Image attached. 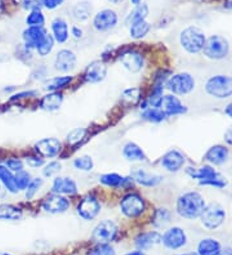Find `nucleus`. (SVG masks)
<instances>
[{
	"label": "nucleus",
	"instance_id": "nucleus-60",
	"mask_svg": "<svg viewBox=\"0 0 232 255\" xmlns=\"http://www.w3.org/2000/svg\"><path fill=\"white\" fill-rule=\"evenodd\" d=\"M177 255H199L196 252H189V253H181V254H177Z\"/></svg>",
	"mask_w": 232,
	"mask_h": 255
},
{
	"label": "nucleus",
	"instance_id": "nucleus-64",
	"mask_svg": "<svg viewBox=\"0 0 232 255\" xmlns=\"http://www.w3.org/2000/svg\"><path fill=\"white\" fill-rule=\"evenodd\" d=\"M0 184H1V182H0ZM0 191H1V190H0Z\"/></svg>",
	"mask_w": 232,
	"mask_h": 255
},
{
	"label": "nucleus",
	"instance_id": "nucleus-23",
	"mask_svg": "<svg viewBox=\"0 0 232 255\" xmlns=\"http://www.w3.org/2000/svg\"><path fill=\"white\" fill-rule=\"evenodd\" d=\"M130 177L133 178L134 182H137L138 184L143 187H156L161 181H163V177L158 174H151L149 171H146L142 168H136L132 171V175Z\"/></svg>",
	"mask_w": 232,
	"mask_h": 255
},
{
	"label": "nucleus",
	"instance_id": "nucleus-46",
	"mask_svg": "<svg viewBox=\"0 0 232 255\" xmlns=\"http://www.w3.org/2000/svg\"><path fill=\"white\" fill-rule=\"evenodd\" d=\"M4 165L12 173H18V171L25 170V161H22L21 159H17V157H10V159L6 160Z\"/></svg>",
	"mask_w": 232,
	"mask_h": 255
},
{
	"label": "nucleus",
	"instance_id": "nucleus-36",
	"mask_svg": "<svg viewBox=\"0 0 232 255\" xmlns=\"http://www.w3.org/2000/svg\"><path fill=\"white\" fill-rule=\"evenodd\" d=\"M54 44H56V41L53 39L52 34H46L45 37L40 41V44L37 45L35 50H36L37 54L40 57H46L52 53L53 48H54Z\"/></svg>",
	"mask_w": 232,
	"mask_h": 255
},
{
	"label": "nucleus",
	"instance_id": "nucleus-2",
	"mask_svg": "<svg viewBox=\"0 0 232 255\" xmlns=\"http://www.w3.org/2000/svg\"><path fill=\"white\" fill-rule=\"evenodd\" d=\"M205 37L204 31L201 28L195 27V26H190L186 27L180 36V43L182 45L183 49L190 54L200 53L203 48H204Z\"/></svg>",
	"mask_w": 232,
	"mask_h": 255
},
{
	"label": "nucleus",
	"instance_id": "nucleus-41",
	"mask_svg": "<svg viewBox=\"0 0 232 255\" xmlns=\"http://www.w3.org/2000/svg\"><path fill=\"white\" fill-rule=\"evenodd\" d=\"M87 255H116V252L110 244H97L89 249Z\"/></svg>",
	"mask_w": 232,
	"mask_h": 255
},
{
	"label": "nucleus",
	"instance_id": "nucleus-8",
	"mask_svg": "<svg viewBox=\"0 0 232 255\" xmlns=\"http://www.w3.org/2000/svg\"><path fill=\"white\" fill-rule=\"evenodd\" d=\"M226 219V212L220 204H209L200 215L201 224L208 230H217Z\"/></svg>",
	"mask_w": 232,
	"mask_h": 255
},
{
	"label": "nucleus",
	"instance_id": "nucleus-34",
	"mask_svg": "<svg viewBox=\"0 0 232 255\" xmlns=\"http://www.w3.org/2000/svg\"><path fill=\"white\" fill-rule=\"evenodd\" d=\"M90 13H92V6L88 3L83 1V3H77L76 5L72 8V17L76 19L77 22H84L89 19Z\"/></svg>",
	"mask_w": 232,
	"mask_h": 255
},
{
	"label": "nucleus",
	"instance_id": "nucleus-52",
	"mask_svg": "<svg viewBox=\"0 0 232 255\" xmlns=\"http://www.w3.org/2000/svg\"><path fill=\"white\" fill-rule=\"evenodd\" d=\"M71 35L74 39H76V40H80L81 37H83L84 35V31L83 28H80L79 26H72L71 27Z\"/></svg>",
	"mask_w": 232,
	"mask_h": 255
},
{
	"label": "nucleus",
	"instance_id": "nucleus-35",
	"mask_svg": "<svg viewBox=\"0 0 232 255\" xmlns=\"http://www.w3.org/2000/svg\"><path fill=\"white\" fill-rule=\"evenodd\" d=\"M141 118L146 122L150 123H161L163 120H165L167 115L165 112L161 109H155V107H147V109L143 110Z\"/></svg>",
	"mask_w": 232,
	"mask_h": 255
},
{
	"label": "nucleus",
	"instance_id": "nucleus-17",
	"mask_svg": "<svg viewBox=\"0 0 232 255\" xmlns=\"http://www.w3.org/2000/svg\"><path fill=\"white\" fill-rule=\"evenodd\" d=\"M106 76H107V66L99 59L90 62L85 69V72H84V79L90 84L101 83V81L105 80Z\"/></svg>",
	"mask_w": 232,
	"mask_h": 255
},
{
	"label": "nucleus",
	"instance_id": "nucleus-13",
	"mask_svg": "<svg viewBox=\"0 0 232 255\" xmlns=\"http://www.w3.org/2000/svg\"><path fill=\"white\" fill-rule=\"evenodd\" d=\"M119 22L118 13L112 9H102L93 18V27L98 32L110 31L116 27Z\"/></svg>",
	"mask_w": 232,
	"mask_h": 255
},
{
	"label": "nucleus",
	"instance_id": "nucleus-10",
	"mask_svg": "<svg viewBox=\"0 0 232 255\" xmlns=\"http://www.w3.org/2000/svg\"><path fill=\"white\" fill-rule=\"evenodd\" d=\"M101 209H102V206H101V202L98 201V199L94 195H87L77 204L76 213L81 219L89 222L98 217Z\"/></svg>",
	"mask_w": 232,
	"mask_h": 255
},
{
	"label": "nucleus",
	"instance_id": "nucleus-4",
	"mask_svg": "<svg viewBox=\"0 0 232 255\" xmlns=\"http://www.w3.org/2000/svg\"><path fill=\"white\" fill-rule=\"evenodd\" d=\"M119 206H120V212L127 218L133 219L138 218V217H141L145 213L146 201L138 193L130 192L121 197Z\"/></svg>",
	"mask_w": 232,
	"mask_h": 255
},
{
	"label": "nucleus",
	"instance_id": "nucleus-24",
	"mask_svg": "<svg viewBox=\"0 0 232 255\" xmlns=\"http://www.w3.org/2000/svg\"><path fill=\"white\" fill-rule=\"evenodd\" d=\"M52 36L58 44H65L70 37V28L65 18L57 17L52 21Z\"/></svg>",
	"mask_w": 232,
	"mask_h": 255
},
{
	"label": "nucleus",
	"instance_id": "nucleus-54",
	"mask_svg": "<svg viewBox=\"0 0 232 255\" xmlns=\"http://www.w3.org/2000/svg\"><path fill=\"white\" fill-rule=\"evenodd\" d=\"M225 114H226L229 118L232 119V102H230L226 106V109H225Z\"/></svg>",
	"mask_w": 232,
	"mask_h": 255
},
{
	"label": "nucleus",
	"instance_id": "nucleus-42",
	"mask_svg": "<svg viewBox=\"0 0 232 255\" xmlns=\"http://www.w3.org/2000/svg\"><path fill=\"white\" fill-rule=\"evenodd\" d=\"M85 135H87V129H85V128H75V129H72V130L67 134L66 140H67L68 144L75 146V144L79 143L80 140H83Z\"/></svg>",
	"mask_w": 232,
	"mask_h": 255
},
{
	"label": "nucleus",
	"instance_id": "nucleus-30",
	"mask_svg": "<svg viewBox=\"0 0 232 255\" xmlns=\"http://www.w3.org/2000/svg\"><path fill=\"white\" fill-rule=\"evenodd\" d=\"M74 80L71 75H62V76H54L52 79L44 81V89L46 92H59L61 89L70 85Z\"/></svg>",
	"mask_w": 232,
	"mask_h": 255
},
{
	"label": "nucleus",
	"instance_id": "nucleus-55",
	"mask_svg": "<svg viewBox=\"0 0 232 255\" xmlns=\"http://www.w3.org/2000/svg\"><path fill=\"white\" fill-rule=\"evenodd\" d=\"M220 255H232V248H230V246H226L225 249H221Z\"/></svg>",
	"mask_w": 232,
	"mask_h": 255
},
{
	"label": "nucleus",
	"instance_id": "nucleus-18",
	"mask_svg": "<svg viewBox=\"0 0 232 255\" xmlns=\"http://www.w3.org/2000/svg\"><path fill=\"white\" fill-rule=\"evenodd\" d=\"M185 162V156H183L180 151H177V149H170V151H168L167 153L163 155V157H161L160 160L161 166H163L165 170L170 171V173H177V171H180L181 169L183 168Z\"/></svg>",
	"mask_w": 232,
	"mask_h": 255
},
{
	"label": "nucleus",
	"instance_id": "nucleus-25",
	"mask_svg": "<svg viewBox=\"0 0 232 255\" xmlns=\"http://www.w3.org/2000/svg\"><path fill=\"white\" fill-rule=\"evenodd\" d=\"M161 244V234L158 231H150V232H143L139 234L134 240V245L138 250H147L152 246H156Z\"/></svg>",
	"mask_w": 232,
	"mask_h": 255
},
{
	"label": "nucleus",
	"instance_id": "nucleus-57",
	"mask_svg": "<svg viewBox=\"0 0 232 255\" xmlns=\"http://www.w3.org/2000/svg\"><path fill=\"white\" fill-rule=\"evenodd\" d=\"M108 1L114 4V5H120V4L124 3V0H108Z\"/></svg>",
	"mask_w": 232,
	"mask_h": 255
},
{
	"label": "nucleus",
	"instance_id": "nucleus-38",
	"mask_svg": "<svg viewBox=\"0 0 232 255\" xmlns=\"http://www.w3.org/2000/svg\"><path fill=\"white\" fill-rule=\"evenodd\" d=\"M149 16V6L146 4H139L130 12L129 17H128V25H132L137 21H142V19L147 18Z\"/></svg>",
	"mask_w": 232,
	"mask_h": 255
},
{
	"label": "nucleus",
	"instance_id": "nucleus-59",
	"mask_svg": "<svg viewBox=\"0 0 232 255\" xmlns=\"http://www.w3.org/2000/svg\"><path fill=\"white\" fill-rule=\"evenodd\" d=\"M130 3L133 4L134 6H137V5H139V4H142V0H129Z\"/></svg>",
	"mask_w": 232,
	"mask_h": 255
},
{
	"label": "nucleus",
	"instance_id": "nucleus-11",
	"mask_svg": "<svg viewBox=\"0 0 232 255\" xmlns=\"http://www.w3.org/2000/svg\"><path fill=\"white\" fill-rule=\"evenodd\" d=\"M121 66L130 74H138L145 67V57L141 52L134 49H128L119 56Z\"/></svg>",
	"mask_w": 232,
	"mask_h": 255
},
{
	"label": "nucleus",
	"instance_id": "nucleus-19",
	"mask_svg": "<svg viewBox=\"0 0 232 255\" xmlns=\"http://www.w3.org/2000/svg\"><path fill=\"white\" fill-rule=\"evenodd\" d=\"M99 182L108 188L119 190V188H128L133 186L134 179L132 177H123L118 173H107V174L99 175Z\"/></svg>",
	"mask_w": 232,
	"mask_h": 255
},
{
	"label": "nucleus",
	"instance_id": "nucleus-49",
	"mask_svg": "<svg viewBox=\"0 0 232 255\" xmlns=\"http://www.w3.org/2000/svg\"><path fill=\"white\" fill-rule=\"evenodd\" d=\"M25 9L30 10H41V6H43V0H23L22 3Z\"/></svg>",
	"mask_w": 232,
	"mask_h": 255
},
{
	"label": "nucleus",
	"instance_id": "nucleus-12",
	"mask_svg": "<svg viewBox=\"0 0 232 255\" xmlns=\"http://www.w3.org/2000/svg\"><path fill=\"white\" fill-rule=\"evenodd\" d=\"M187 243V235L181 227H170L161 235V244L169 250H178Z\"/></svg>",
	"mask_w": 232,
	"mask_h": 255
},
{
	"label": "nucleus",
	"instance_id": "nucleus-5",
	"mask_svg": "<svg viewBox=\"0 0 232 255\" xmlns=\"http://www.w3.org/2000/svg\"><path fill=\"white\" fill-rule=\"evenodd\" d=\"M167 88L174 96H186L195 89V79L189 72H178L170 76L165 83Z\"/></svg>",
	"mask_w": 232,
	"mask_h": 255
},
{
	"label": "nucleus",
	"instance_id": "nucleus-6",
	"mask_svg": "<svg viewBox=\"0 0 232 255\" xmlns=\"http://www.w3.org/2000/svg\"><path fill=\"white\" fill-rule=\"evenodd\" d=\"M229 41L223 36H220V35H213L209 39H207L204 44V48H203L204 56L209 59H214V61L226 58L229 56Z\"/></svg>",
	"mask_w": 232,
	"mask_h": 255
},
{
	"label": "nucleus",
	"instance_id": "nucleus-15",
	"mask_svg": "<svg viewBox=\"0 0 232 255\" xmlns=\"http://www.w3.org/2000/svg\"><path fill=\"white\" fill-rule=\"evenodd\" d=\"M71 206V202L66 196L62 195H57V193H52L46 197L41 204V208L45 213L49 214H62L66 213Z\"/></svg>",
	"mask_w": 232,
	"mask_h": 255
},
{
	"label": "nucleus",
	"instance_id": "nucleus-32",
	"mask_svg": "<svg viewBox=\"0 0 232 255\" xmlns=\"http://www.w3.org/2000/svg\"><path fill=\"white\" fill-rule=\"evenodd\" d=\"M0 182L4 184V187L10 193H18V188H17V184H15L14 173H12L5 165H0Z\"/></svg>",
	"mask_w": 232,
	"mask_h": 255
},
{
	"label": "nucleus",
	"instance_id": "nucleus-56",
	"mask_svg": "<svg viewBox=\"0 0 232 255\" xmlns=\"http://www.w3.org/2000/svg\"><path fill=\"white\" fill-rule=\"evenodd\" d=\"M123 255H146V253L143 250H134V252H128Z\"/></svg>",
	"mask_w": 232,
	"mask_h": 255
},
{
	"label": "nucleus",
	"instance_id": "nucleus-40",
	"mask_svg": "<svg viewBox=\"0 0 232 255\" xmlns=\"http://www.w3.org/2000/svg\"><path fill=\"white\" fill-rule=\"evenodd\" d=\"M26 23L28 27H44L45 17L41 10H31L30 14L26 18Z\"/></svg>",
	"mask_w": 232,
	"mask_h": 255
},
{
	"label": "nucleus",
	"instance_id": "nucleus-39",
	"mask_svg": "<svg viewBox=\"0 0 232 255\" xmlns=\"http://www.w3.org/2000/svg\"><path fill=\"white\" fill-rule=\"evenodd\" d=\"M74 165V168L79 171H92L93 168H94V161L90 156L88 155H84V156H79L76 159L74 160L72 162Z\"/></svg>",
	"mask_w": 232,
	"mask_h": 255
},
{
	"label": "nucleus",
	"instance_id": "nucleus-1",
	"mask_svg": "<svg viewBox=\"0 0 232 255\" xmlns=\"http://www.w3.org/2000/svg\"><path fill=\"white\" fill-rule=\"evenodd\" d=\"M205 200L199 192H186L177 200V213L186 219L200 218L205 208Z\"/></svg>",
	"mask_w": 232,
	"mask_h": 255
},
{
	"label": "nucleus",
	"instance_id": "nucleus-29",
	"mask_svg": "<svg viewBox=\"0 0 232 255\" xmlns=\"http://www.w3.org/2000/svg\"><path fill=\"white\" fill-rule=\"evenodd\" d=\"M221 246L220 241L212 237H207V239L200 240V243L198 244V254L199 255H220Z\"/></svg>",
	"mask_w": 232,
	"mask_h": 255
},
{
	"label": "nucleus",
	"instance_id": "nucleus-50",
	"mask_svg": "<svg viewBox=\"0 0 232 255\" xmlns=\"http://www.w3.org/2000/svg\"><path fill=\"white\" fill-rule=\"evenodd\" d=\"M65 3V0H43V6L48 10H54Z\"/></svg>",
	"mask_w": 232,
	"mask_h": 255
},
{
	"label": "nucleus",
	"instance_id": "nucleus-26",
	"mask_svg": "<svg viewBox=\"0 0 232 255\" xmlns=\"http://www.w3.org/2000/svg\"><path fill=\"white\" fill-rule=\"evenodd\" d=\"M227 157H229V149L225 146L217 144L208 149L204 159L212 165H222L226 161Z\"/></svg>",
	"mask_w": 232,
	"mask_h": 255
},
{
	"label": "nucleus",
	"instance_id": "nucleus-58",
	"mask_svg": "<svg viewBox=\"0 0 232 255\" xmlns=\"http://www.w3.org/2000/svg\"><path fill=\"white\" fill-rule=\"evenodd\" d=\"M225 6L229 9H232V0H225Z\"/></svg>",
	"mask_w": 232,
	"mask_h": 255
},
{
	"label": "nucleus",
	"instance_id": "nucleus-43",
	"mask_svg": "<svg viewBox=\"0 0 232 255\" xmlns=\"http://www.w3.org/2000/svg\"><path fill=\"white\" fill-rule=\"evenodd\" d=\"M14 178H15V184H17V188H18V191H25L31 182L30 173H27L26 170H22V171H18V173H15Z\"/></svg>",
	"mask_w": 232,
	"mask_h": 255
},
{
	"label": "nucleus",
	"instance_id": "nucleus-14",
	"mask_svg": "<svg viewBox=\"0 0 232 255\" xmlns=\"http://www.w3.org/2000/svg\"><path fill=\"white\" fill-rule=\"evenodd\" d=\"M34 148L37 155H40V157L54 159L61 153L62 143L57 138H44V139L37 140Z\"/></svg>",
	"mask_w": 232,
	"mask_h": 255
},
{
	"label": "nucleus",
	"instance_id": "nucleus-9",
	"mask_svg": "<svg viewBox=\"0 0 232 255\" xmlns=\"http://www.w3.org/2000/svg\"><path fill=\"white\" fill-rule=\"evenodd\" d=\"M119 227L112 219H103L97 224L92 234V240L97 244H110L118 236Z\"/></svg>",
	"mask_w": 232,
	"mask_h": 255
},
{
	"label": "nucleus",
	"instance_id": "nucleus-47",
	"mask_svg": "<svg viewBox=\"0 0 232 255\" xmlns=\"http://www.w3.org/2000/svg\"><path fill=\"white\" fill-rule=\"evenodd\" d=\"M62 169V165L59 161H50L49 164H46L43 169V175L46 178H50L53 175L58 174Z\"/></svg>",
	"mask_w": 232,
	"mask_h": 255
},
{
	"label": "nucleus",
	"instance_id": "nucleus-20",
	"mask_svg": "<svg viewBox=\"0 0 232 255\" xmlns=\"http://www.w3.org/2000/svg\"><path fill=\"white\" fill-rule=\"evenodd\" d=\"M52 191L62 196H72L77 193V184L70 177H56L53 181Z\"/></svg>",
	"mask_w": 232,
	"mask_h": 255
},
{
	"label": "nucleus",
	"instance_id": "nucleus-28",
	"mask_svg": "<svg viewBox=\"0 0 232 255\" xmlns=\"http://www.w3.org/2000/svg\"><path fill=\"white\" fill-rule=\"evenodd\" d=\"M123 156L124 159L130 162H142L146 160V155L143 149L136 144L134 142H128L123 147Z\"/></svg>",
	"mask_w": 232,
	"mask_h": 255
},
{
	"label": "nucleus",
	"instance_id": "nucleus-62",
	"mask_svg": "<svg viewBox=\"0 0 232 255\" xmlns=\"http://www.w3.org/2000/svg\"><path fill=\"white\" fill-rule=\"evenodd\" d=\"M14 1L17 4H22V3H23V0H14Z\"/></svg>",
	"mask_w": 232,
	"mask_h": 255
},
{
	"label": "nucleus",
	"instance_id": "nucleus-3",
	"mask_svg": "<svg viewBox=\"0 0 232 255\" xmlns=\"http://www.w3.org/2000/svg\"><path fill=\"white\" fill-rule=\"evenodd\" d=\"M205 91L217 100H226L232 96V78L229 75H214L205 83Z\"/></svg>",
	"mask_w": 232,
	"mask_h": 255
},
{
	"label": "nucleus",
	"instance_id": "nucleus-45",
	"mask_svg": "<svg viewBox=\"0 0 232 255\" xmlns=\"http://www.w3.org/2000/svg\"><path fill=\"white\" fill-rule=\"evenodd\" d=\"M141 94H142V89L138 87L128 88L123 92V98L130 103H136L141 100Z\"/></svg>",
	"mask_w": 232,
	"mask_h": 255
},
{
	"label": "nucleus",
	"instance_id": "nucleus-22",
	"mask_svg": "<svg viewBox=\"0 0 232 255\" xmlns=\"http://www.w3.org/2000/svg\"><path fill=\"white\" fill-rule=\"evenodd\" d=\"M48 32L44 30V27H27L22 34V39L25 41V48L28 50L36 49V47L40 44L45 35Z\"/></svg>",
	"mask_w": 232,
	"mask_h": 255
},
{
	"label": "nucleus",
	"instance_id": "nucleus-33",
	"mask_svg": "<svg viewBox=\"0 0 232 255\" xmlns=\"http://www.w3.org/2000/svg\"><path fill=\"white\" fill-rule=\"evenodd\" d=\"M129 26V35L134 40H141V39H143L146 35L149 34L150 30H151V25L146 19L137 21Z\"/></svg>",
	"mask_w": 232,
	"mask_h": 255
},
{
	"label": "nucleus",
	"instance_id": "nucleus-21",
	"mask_svg": "<svg viewBox=\"0 0 232 255\" xmlns=\"http://www.w3.org/2000/svg\"><path fill=\"white\" fill-rule=\"evenodd\" d=\"M160 109L165 112V115L167 116L181 115V114H185V112L187 111L185 105H183V103L181 102L180 98L174 96V94H167V96H164Z\"/></svg>",
	"mask_w": 232,
	"mask_h": 255
},
{
	"label": "nucleus",
	"instance_id": "nucleus-31",
	"mask_svg": "<svg viewBox=\"0 0 232 255\" xmlns=\"http://www.w3.org/2000/svg\"><path fill=\"white\" fill-rule=\"evenodd\" d=\"M23 217V210L12 204H0V219L1 221H19Z\"/></svg>",
	"mask_w": 232,
	"mask_h": 255
},
{
	"label": "nucleus",
	"instance_id": "nucleus-16",
	"mask_svg": "<svg viewBox=\"0 0 232 255\" xmlns=\"http://www.w3.org/2000/svg\"><path fill=\"white\" fill-rule=\"evenodd\" d=\"M53 65H54V70L63 72V74H67V72H71L72 70L76 69L77 57L72 50L61 49L56 54Z\"/></svg>",
	"mask_w": 232,
	"mask_h": 255
},
{
	"label": "nucleus",
	"instance_id": "nucleus-48",
	"mask_svg": "<svg viewBox=\"0 0 232 255\" xmlns=\"http://www.w3.org/2000/svg\"><path fill=\"white\" fill-rule=\"evenodd\" d=\"M25 162L32 169H39L45 164L43 157H39V156H30V157H26Z\"/></svg>",
	"mask_w": 232,
	"mask_h": 255
},
{
	"label": "nucleus",
	"instance_id": "nucleus-44",
	"mask_svg": "<svg viewBox=\"0 0 232 255\" xmlns=\"http://www.w3.org/2000/svg\"><path fill=\"white\" fill-rule=\"evenodd\" d=\"M44 181L41 179V178H34V179H31L30 184L27 186V188H26V199L27 200H31L34 199V196L36 195L37 192H39V190L41 188V186H43Z\"/></svg>",
	"mask_w": 232,
	"mask_h": 255
},
{
	"label": "nucleus",
	"instance_id": "nucleus-7",
	"mask_svg": "<svg viewBox=\"0 0 232 255\" xmlns=\"http://www.w3.org/2000/svg\"><path fill=\"white\" fill-rule=\"evenodd\" d=\"M187 173L191 175L194 179H199V183L204 186H213L217 188H222L226 186V181L220 175L218 171L214 170L209 165H204L200 169H187Z\"/></svg>",
	"mask_w": 232,
	"mask_h": 255
},
{
	"label": "nucleus",
	"instance_id": "nucleus-61",
	"mask_svg": "<svg viewBox=\"0 0 232 255\" xmlns=\"http://www.w3.org/2000/svg\"><path fill=\"white\" fill-rule=\"evenodd\" d=\"M4 10V3H3V0H0V14L3 13Z\"/></svg>",
	"mask_w": 232,
	"mask_h": 255
},
{
	"label": "nucleus",
	"instance_id": "nucleus-27",
	"mask_svg": "<svg viewBox=\"0 0 232 255\" xmlns=\"http://www.w3.org/2000/svg\"><path fill=\"white\" fill-rule=\"evenodd\" d=\"M63 100H65V97L61 92H49L43 97L40 106L45 111H57V110L61 109Z\"/></svg>",
	"mask_w": 232,
	"mask_h": 255
},
{
	"label": "nucleus",
	"instance_id": "nucleus-63",
	"mask_svg": "<svg viewBox=\"0 0 232 255\" xmlns=\"http://www.w3.org/2000/svg\"><path fill=\"white\" fill-rule=\"evenodd\" d=\"M0 255H12V254H9V253H0Z\"/></svg>",
	"mask_w": 232,
	"mask_h": 255
},
{
	"label": "nucleus",
	"instance_id": "nucleus-53",
	"mask_svg": "<svg viewBox=\"0 0 232 255\" xmlns=\"http://www.w3.org/2000/svg\"><path fill=\"white\" fill-rule=\"evenodd\" d=\"M225 140H226V143H229L230 146H232V125L225 131Z\"/></svg>",
	"mask_w": 232,
	"mask_h": 255
},
{
	"label": "nucleus",
	"instance_id": "nucleus-51",
	"mask_svg": "<svg viewBox=\"0 0 232 255\" xmlns=\"http://www.w3.org/2000/svg\"><path fill=\"white\" fill-rule=\"evenodd\" d=\"M37 94V91H25L21 92V93H15L14 96L12 97V101L17 100H23V98H30V97H34Z\"/></svg>",
	"mask_w": 232,
	"mask_h": 255
},
{
	"label": "nucleus",
	"instance_id": "nucleus-37",
	"mask_svg": "<svg viewBox=\"0 0 232 255\" xmlns=\"http://www.w3.org/2000/svg\"><path fill=\"white\" fill-rule=\"evenodd\" d=\"M170 217H172V214H170V212L168 209H158V210L155 212L154 217H152V224L158 228L165 227L168 223H170Z\"/></svg>",
	"mask_w": 232,
	"mask_h": 255
}]
</instances>
